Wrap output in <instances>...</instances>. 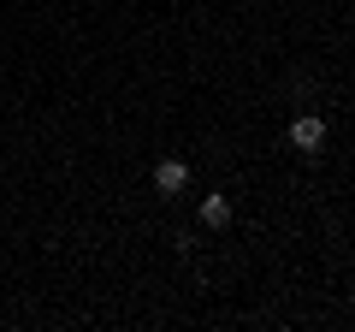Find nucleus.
I'll return each instance as SVG.
<instances>
[{"label": "nucleus", "mask_w": 355, "mask_h": 332, "mask_svg": "<svg viewBox=\"0 0 355 332\" xmlns=\"http://www.w3.org/2000/svg\"><path fill=\"white\" fill-rule=\"evenodd\" d=\"M291 149L296 154H320V149H326V119H314V113L291 119Z\"/></svg>", "instance_id": "obj_1"}, {"label": "nucleus", "mask_w": 355, "mask_h": 332, "mask_svg": "<svg viewBox=\"0 0 355 332\" xmlns=\"http://www.w3.org/2000/svg\"><path fill=\"white\" fill-rule=\"evenodd\" d=\"M184 184H190V166L178 160V154L154 160V190H160V196H184Z\"/></svg>", "instance_id": "obj_2"}, {"label": "nucleus", "mask_w": 355, "mask_h": 332, "mask_svg": "<svg viewBox=\"0 0 355 332\" xmlns=\"http://www.w3.org/2000/svg\"><path fill=\"white\" fill-rule=\"evenodd\" d=\"M202 226L207 231H225L231 226V196H202Z\"/></svg>", "instance_id": "obj_3"}]
</instances>
